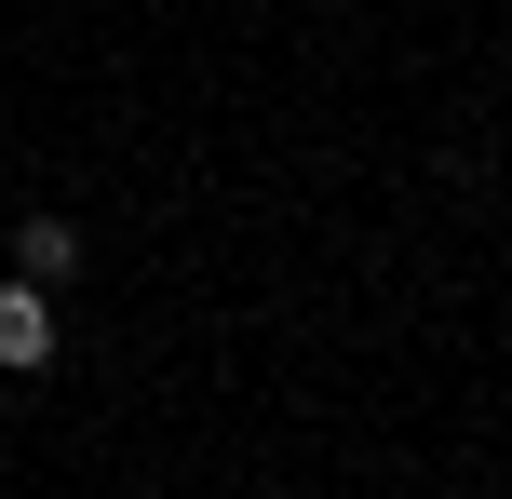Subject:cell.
I'll list each match as a JSON object with an SVG mask.
<instances>
[{
    "label": "cell",
    "mask_w": 512,
    "mask_h": 499,
    "mask_svg": "<svg viewBox=\"0 0 512 499\" xmlns=\"http://www.w3.org/2000/svg\"><path fill=\"white\" fill-rule=\"evenodd\" d=\"M0 365H14V378L54 365V297L27 284V270H0Z\"/></svg>",
    "instance_id": "1"
},
{
    "label": "cell",
    "mask_w": 512,
    "mask_h": 499,
    "mask_svg": "<svg viewBox=\"0 0 512 499\" xmlns=\"http://www.w3.org/2000/svg\"><path fill=\"white\" fill-rule=\"evenodd\" d=\"M14 270H27V284H68V270H81V230H68V216H27V230H14Z\"/></svg>",
    "instance_id": "2"
}]
</instances>
